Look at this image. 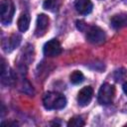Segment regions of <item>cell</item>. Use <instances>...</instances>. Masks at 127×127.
<instances>
[{
    "instance_id": "cell-8",
    "label": "cell",
    "mask_w": 127,
    "mask_h": 127,
    "mask_svg": "<svg viewBox=\"0 0 127 127\" xmlns=\"http://www.w3.org/2000/svg\"><path fill=\"white\" fill-rule=\"evenodd\" d=\"M93 89L91 86H84L77 94V102L80 106H86L92 99Z\"/></svg>"
},
{
    "instance_id": "cell-4",
    "label": "cell",
    "mask_w": 127,
    "mask_h": 127,
    "mask_svg": "<svg viewBox=\"0 0 127 127\" xmlns=\"http://www.w3.org/2000/svg\"><path fill=\"white\" fill-rule=\"evenodd\" d=\"M86 40L91 44H101L105 40V33L101 28L97 26H91L86 32Z\"/></svg>"
},
{
    "instance_id": "cell-6",
    "label": "cell",
    "mask_w": 127,
    "mask_h": 127,
    "mask_svg": "<svg viewBox=\"0 0 127 127\" xmlns=\"http://www.w3.org/2000/svg\"><path fill=\"white\" fill-rule=\"evenodd\" d=\"M21 36L18 34H12L9 38L5 39L2 41V48L4 50V52L6 53H10L13 50H15L21 43Z\"/></svg>"
},
{
    "instance_id": "cell-12",
    "label": "cell",
    "mask_w": 127,
    "mask_h": 127,
    "mask_svg": "<svg viewBox=\"0 0 127 127\" xmlns=\"http://www.w3.org/2000/svg\"><path fill=\"white\" fill-rule=\"evenodd\" d=\"M30 20H31V17L28 13H23L20 16V18L18 19V28L21 32H26L29 29Z\"/></svg>"
},
{
    "instance_id": "cell-10",
    "label": "cell",
    "mask_w": 127,
    "mask_h": 127,
    "mask_svg": "<svg viewBox=\"0 0 127 127\" xmlns=\"http://www.w3.org/2000/svg\"><path fill=\"white\" fill-rule=\"evenodd\" d=\"M110 25L113 29H120L127 26V14L120 13L114 15L110 20Z\"/></svg>"
},
{
    "instance_id": "cell-16",
    "label": "cell",
    "mask_w": 127,
    "mask_h": 127,
    "mask_svg": "<svg viewBox=\"0 0 127 127\" xmlns=\"http://www.w3.org/2000/svg\"><path fill=\"white\" fill-rule=\"evenodd\" d=\"M76 26H77V28H78L80 31H83L84 28L86 27V25L84 24L83 21H76Z\"/></svg>"
},
{
    "instance_id": "cell-1",
    "label": "cell",
    "mask_w": 127,
    "mask_h": 127,
    "mask_svg": "<svg viewBox=\"0 0 127 127\" xmlns=\"http://www.w3.org/2000/svg\"><path fill=\"white\" fill-rule=\"evenodd\" d=\"M43 104L44 107L48 110L63 109L66 104V99L62 93L50 91L45 93L43 97Z\"/></svg>"
},
{
    "instance_id": "cell-3",
    "label": "cell",
    "mask_w": 127,
    "mask_h": 127,
    "mask_svg": "<svg viewBox=\"0 0 127 127\" xmlns=\"http://www.w3.org/2000/svg\"><path fill=\"white\" fill-rule=\"evenodd\" d=\"M115 95V88L113 85L109 84V83H103L98 91V102L100 104H109L113 101Z\"/></svg>"
},
{
    "instance_id": "cell-7",
    "label": "cell",
    "mask_w": 127,
    "mask_h": 127,
    "mask_svg": "<svg viewBox=\"0 0 127 127\" xmlns=\"http://www.w3.org/2000/svg\"><path fill=\"white\" fill-rule=\"evenodd\" d=\"M49 17L45 14L38 15L37 22H36V29H35V35L37 37H42L47 32V29L49 28Z\"/></svg>"
},
{
    "instance_id": "cell-15",
    "label": "cell",
    "mask_w": 127,
    "mask_h": 127,
    "mask_svg": "<svg viewBox=\"0 0 127 127\" xmlns=\"http://www.w3.org/2000/svg\"><path fill=\"white\" fill-rule=\"evenodd\" d=\"M84 125V121L82 120L81 117L79 116H75L72 117L68 122H67V126L68 127H80Z\"/></svg>"
},
{
    "instance_id": "cell-5",
    "label": "cell",
    "mask_w": 127,
    "mask_h": 127,
    "mask_svg": "<svg viewBox=\"0 0 127 127\" xmlns=\"http://www.w3.org/2000/svg\"><path fill=\"white\" fill-rule=\"evenodd\" d=\"M44 55L47 57H57L62 54V46L57 39H52L44 45Z\"/></svg>"
},
{
    "instance_id": "cell-9",
    "label": "cell",
    "mask_w": 127,
    "mask_h": 127,
    "mask_svg": "<svg viewBox=\"0 0 127 127\" xmlns=\"http://www.w3.org/2000/svg\"><path fill=\"white\" fill-rule=\"evenodd\" d=\"M75 10L81 15H87L92 11L93 5L90 0H76L74 2Z\"/></svg>"
},
{
    "instance_id": "cell-11",
    "label": "cell",
    "mask_w": 127,
    "mask_h": 127,
    "mask_svg": "<svg viewBox=\"0 0 127 127\" xmlns=\"http://www.w3.org/2000/svg\"><path fill=\"white\" fill-rule=\"evenodd\" d=\"M1 79H2V83L4 84H11L14 81V77H13V72L12 71H8V67L6 66L4 60H2V64H1Z\"/></svg>"
},
{
    "instance_id": "cell-19",
    "label": "cell",
    "mask_w": 127,
    "mask_h": 127,
    "mask_svg": "<svg viewBox=\"0 0 127 127\" xmlns=\"http://www.w3.org/2000/svg\"><path fill=\"white\" fill-rule=\"evenodd\" d=\"M123 3H125V4H127V0H121Z\"/></svg>"
},
{
    "instance_id": "cell-18",
    "label": "cell",
    "mask_w": 127,
    "mask_h": 127,
    "mask_svg": "<svg viewBox=\"0 0 127 127\" xmlns=\"http://www.w3.org/2000/svg\"><path fill=\"white\" fill-rule=\"evenodd\" d=\"M122 88H123V91L125 92V94L127 95V81L123 83V87H122Z\"/></svg>"
},
{
    "instance_id": "cell-17",
    "label": "cell",
    "mask_w": 127,
    "mask_h": 127,
    "mask_svg": "<svg viewBox=\"0 0 127 127\" xmlns=\"http://www.w3.org/2000/svg\"><path fill=\"white\" fill-rule=\"evenodd\" d=\"M1 125L2 126H5V125H7V126H16L17 123L16 122H2Z\"/></svg>"
},
{
    "instance_id": "cell-13",
    "label": "cell",
    "mask_w": 127,
    "mask_h": 127,
    "mask_svg": "<svg viewBox=\"0 0 127 127\" xmlns=\"http://www.w3.org/2000/svg\"><path fill=\"white\" fill-rule=\"evenodd\" d=\"M43 7L46 10L51 12H57L60 8V1L59 0H46L43 4Z\"/></svg>"
},
{
    "instance_id": "cell-2",
    "label": "cell",
    "mask_w": 127,
    "mask_h": 127,
    "mask_svg": "<svg viewBox=\"0 0 127 127\" xmlns=\"http://www.w3.org/2000/svg\"><path fill=\"white\" fill-rule=\"evenodd\" d=\"M15 13V6L11 0H2L0 3V20L3 25H9L12 22Z\"/></svg>"
},
{
    "instance_id": "cell-14",
    "label": "cell",
    "mask_w": 127,
    "mask_h": 127,
    "mask_svg": "<svg viewBox=\"0 0 127 127\" xmlns=\"http://www.w3.org/2000/svg\"><path fill=\"white\" fill-rule=\"evenodd\" d=\"M69 80L72 84H79L84 80V75L79 70H74L69 75Z\"/></svg>"
}]
</instances>
